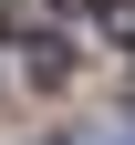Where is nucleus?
Returning a JSON list of instances; mask_svg holds the SVG:
<instances>
[{
  "mask_svg": "<svg viewBox=\"0 0 135 145\" xmlns=\"http://www.w3.org/2000/svg\"><path fill=\"white\" fill-rule=\"evenodd\" d=\"M21 21H31V0H0V31H21Z\"/></svg>",
  "mask_w": 135,
  "mask_h": 145,
  "instance_id": "nucleus-2",
  "label": "nucleus"
},
{
  "mask_svg": "<svg viewBox=\"0 0 135 145\" xmlns=\"http://www.w3.org/2000/svg\"><path fill=\"white\" fill-rule=\"evenodd\" d=\"M104 21H114V42L135 52V0H104Z\"/></svg>",
  "mask_w": 135,
  "mask_h": 145,
  "instance_id": "nucleus-1",
  "label": "nucleus"
},
{
  "mask_svg": "<svg viewBox=\"0 0 135 145\" xmlns=\"http://www.w3.org/2000/svg\"><path fill=\"white\" fill-rule=\"evenodd\" d=\"M114 145H135V135H114Z\"/></svg>",
  "mask_w": 135,
  "mask_h": 145,
  "instance_id": "nucleus-3",
  "label": "nucleus"
}]
</instances>
